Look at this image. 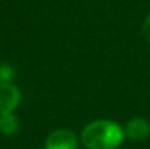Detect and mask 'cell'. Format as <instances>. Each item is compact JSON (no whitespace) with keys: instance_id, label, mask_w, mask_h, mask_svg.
Wrapping results in <instances>:
<instances>
[{"instance_id":"cell-3","label":"cell","mask_w":150,"mask_h":149,"mask_svg":"<svg viewBox=\"0 0 150 149\" xmlns=\"http://www.w3.org/2000/svg\"><path fill=\"white\" fill-rule=\"evenodd\" d=\"M21 102V92L19 89L9 83L0 86V114L1 113H13V110Z\"/></svg>"},{"instance_id":"cell-7","label":"cell","mask_w":150,"mask_h":149,"mask_svg":"<svg viewBox=\"0 0 150 149\" xmlns=\"http://www.w3.org/2000/svg\"><path fill=\"white\" fill-rule=\"evenodd\" d=\"M143 35H144L146 41L150 44V13L147 15V18H146L144 24H143Z\"/></svg>"},{"instance_id":"cell-5","label":"cell","mask_w":150,"mask_h":149,"mask_svg":"<svg viewBox=\"0 0 150 149\" xmlns=\"http://www.w3.org/2000/svg\"><path fill=\"white\" fill-rule=\"evenodd\" d=\"M19 130V120L13 113L0 114V132L4 135H15Z\"/></svg>"},{"instance_id":"cell-4","label":"cell","mask_w":150,"mask_h":149,"mask_svg":"<svg viewBox=\"0 0 150 149\" xmlns=\"http://www.w3.org/2000/svg\"><path fill=\"white\" fill-rule=\"evenodd\" d=\"M124 133H125V136L130 138L131 140H137V142H139V140H144V139L149 138V135H150L149 121L144 120V118H140V117L133 118L131 121L127 123Z\"/></svg>"},{"instance_id":"cell-2","label":"cell","mask_w":150,"mask_h":149,"mask_svg":"<svg viewBox=\"0 0 150 149\" xmlns=\"http://www.w3.org/2000/svg\"><path fill=\"white\" fill-rule=\"evenodd\" d=\"M77 145L76 135L67 129L52 132L45 140V149H77Z\"/></svg>"},{"instance_id":"cell-1","label":"cell","mask_w":150,"mask_h":149,"mask_svg":"<svg viewBox=\"0 0 150 149\" xmlns=\"http://www.w3.org/2000/svg\"><path fill=\"white\" fill-rule=\"evenodd\" d=\"M124 130L111 120L89 123L82 132V142L86 149H117L124 140Z\"/></svg>"},{"instance_id":"cell-6","label":"cell","mask_w":150,"mask_h":149,"mask_svg":"<svg viewBox=\"0 0 150 149\" xmlns=\"http://www.w3.org/2000/svg\"><path fill=\"white\" fill-rule=\"evenodd\" d=\"M15 76H16V72H15L13 66H10L7 63H0V86L12 83Z\"/></svg>"}]
</instances>
